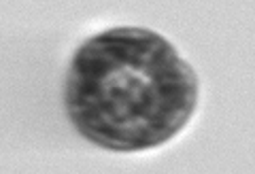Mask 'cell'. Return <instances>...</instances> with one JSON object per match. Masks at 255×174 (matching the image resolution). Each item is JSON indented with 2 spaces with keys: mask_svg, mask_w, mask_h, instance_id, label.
<instances>
[{
  "mask_svg": "<svg viewBox=\"0 0 255 174\" xmlns=\"http://www.w3.org/2000/svg\"><path fill=\"white\" fill-rule=\"evenodd\" d=\"M66 113L79 134L111 151H145L168 142L198 106V77L162 34L113 28L73 55Z\"/></svg>",
  "mask_w": 255,
  "mask_h": 174,
  "instance_id": "obj_1",
  "label": "cell"
}]
</instances>
